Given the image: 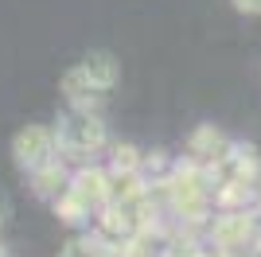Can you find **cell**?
I'll return each mask as SVG.
<instances>
[{
    "label": "cell",
    "mask_w": 261,
    "mask_h": 257,
    "mask_svg": "<svg viewBox=\"0 0 261 257\" xmlns=\"http://www.w3.org/2000/svg\"><path fill=\"white\" fill-rule=\"evenodd\" d=\"M0 257H4V246H0Z\"/></svg>",
    "instance_id": "cell-13"
},
{
    "label": "cell",
    "mask_w": 261,
    "mask_h": 257,
    "mask_svg": "<svg viewBox=\"0 0 261 257\" xmlns=\"http://www.w3.org/2000/svg\"><path fill=\"white\" fill-rule=\"evenodd\" d=\"M261 160L250 144H230V152L218 164H211V179L215 183H257Z\"/></svg>",
    "instance_id": "cell-4"
},
{
    "label": "cell",
    "mask_w": 261,
    "mask_h": 257,
    "mask_svg": "<svg viewBox=\"0 0 261 257\" xmlns=\"http://www.w3.org/2000/svg\"><path fill=\"white\" fill-rule=\"evenodd\" d=\"M51 207H55V214H59V222H66V226H86L90 218H94V214H90L86 207L78 203V199H74L70 191H66V195H59V199H55Z\"/></svg>",
    "instance_id": "cell-10"
},
{
    "label": "cell",
    "mask_w": 261,
    "mask_h": 257,
    "mask_svg": "<svg viewBox=\"0 0 261 257\" xmlns=\"http://www.w3.org/2000/svg\"><path fill=\"white\" fill-rule=\"evenodd\" d=\"M78 66H82V74L98 86L101 94H109V90L117 86V78H121V66H117V59H113L109 51H90V55H82V59H78Z\"/></svg>",
    "instance_id": "cell-7"
},
{
    "label": "cell",
    "mask_w": 261,
    "mask_h": 257,
    "mask_svg": "<svg viewBox=\"0 0 261 257\" xmlns=\"http://www.w3.org/2000/svg\"><path fill=\"white\" fill-rule=\"evenodd\" d=\"M106 253H109V246H106V238H101L98 230L70 238V242L59 249V257H106Z\"/></svg>",
    "instance_id": "cell-9"
},
{
    "label": "cell",
    "mask_w": 261,
    "mask_h": 257,
    "mask_svg": "<svg viewBox=\"0 0 261 257\" xmlns=\"http://www.w3.org/2000/svg\"><path fill=\"white\" fill-rule=\"evenodd\" d=\"M55 137H59V156L74 168L109 152V125L101 113L66 106V113H59V121H55Z\"/></svg>",
    "instance_id": "cell-1"
},
{
    "label": "cell",
    "mask_w": 261,
    "mask_h": 257,
    "mask_svg": "<svg viewBox=\"0 0 261 257\" xmlns=\"http://www.w3.org/2000/svg\"><path fill=\"white\" fill-rule=\"evenodd\" d=\"M253 207H261V175H257V183H253Z\"/></svg>",
    "instance_id": "cell-12"
},
{
    "label": "cell",
    "mask_w": 261,
    "mask_h": 257,
    "mask_svg": "<svg viewBox=\"0 0 261 257\" xmlns=\"http://www.w3.org/2000/svg\"><path fill=\"white\" fill-rule=\"evenodd\" d=\"M70 175H74V168H66L63 156H55V160H47L43 168L28 171V183H32L35 199H47V203H55L59 195H66V187H70Z\"/></svg>",
    "instance_id": "cell-5"
},
{
    "label": "cell",
    "mask_w": 261,
    "mask_h": 257,
    "mask_svg": "<svg viewBox=\"0 0 261 257\" xmlns=\"http://www.w3.org/2000/svg\"><path fill=\"white\" fill-rule=\"evenodd\" d=\"M156 257H168V253H156Z\"/></svg>",
    "instance_id": "cell-14"
},
{
    "label": "cell",
    "mask_w": 261,
    "mask_h": 257,
    "mask_svg": "<svg viewBox=\"0 0 261 257\" xmlns=\"http://www.w3.org/2000/svg\"><path fill=\"white\" fill-rule=\"evenodd\" d=\"M106 168L109 171H144V152L129 140H121V144H109L106 152Z\"/></svg>",
    "instance_id": "cell-8"
},
{
    "label": "cell",
    "mask_w": 261,
    "mask_h": 257,
    "mask_svg": "<svg viewBox=\"0 0 261 257\" xmlns=\"http://www.w3.org/2000/svg\"><path fill=\"white\" fill-rule=\"evenodd\" d=\"M109 183H113V171H109L106 164L90 160V164H78V168H74V175H70V187H66V191H70L78 203H82L94 218H98V211H106V207L113 203Z\"/></svg>",
    "instance_id": "cell-3"
},
{
    "label": "cell",
    "mask_w": 261,
    "mask_h": 257,
    "mask_svg": "<svg viewBox=\"0 0 261 257\" xmlns=\"http://www.w3.org/2000/svg\"><path fill=\"white\" fill-rule=\"evenodd\" d=\"M230 8L238 16H261V0H230Z\"/></svg>",
    "instance_id": "cell-11"
},
{
    "label": "cell",
    "mask_w": 261,
    "mask_h": 257,
    "mask_svg": "<svg viewBox=\"0 0 261 257\" xmlns=\"http://www.w3.org/2000/svg\"><path fill=\"white\" fill-rule=\"evenodd\" d=\"M59 156V137H55V125H23L16 137H12V160L16 168L28 175V171L43 168L47 160Z\"/></svg>",
    "instance_id": "cell-2"
},
{
    "label": "cell",
    "mask_w": 261,
    "mask_h": 257,
    "mask_svg": "<svg viewBox=\"0 0 261 257\" xmlns=\"http://www.w3.org/2000/svg\"><path fill=\"white\" fill-rule=\"evenodd\" d=\"M230 144H234V140H226V133H222V128H215V125H195L191 128V137H187V156H191V160H199V164H218L222 160V156H226L230 152Z\"/></svg>",
    "instance_id": "cell-6"
}]
</instances>
